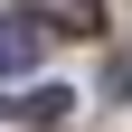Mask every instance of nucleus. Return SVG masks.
Returning <instances> with one entry per match:
<instances>
[{"label": "nucleus", "mask_w": 132, "mask_h": 132, "mask_svg": "<svg viewBox=\"0 0 132 132\" xmlns=\"http://www.w3.org/2000/svg\"><path fill=\"white\" fill-rule=\"evenodd\" d=\"M38 47H47V28L28 19V10H10V19H0V76H28Z\"/></svg>", "instance_id": "1"}, {"label": "nucleus", "mask_w": 132, "mask_h": 132, "mask_svg": "<svg viewBox=\"0 0 132 132\" xmlns=\"http://www.w3.org/2000/svg\"><path fill=\"white\" fill-rule=\"evenodd\" d=\"M28 19H38V28H57V38H85V28L104 19V0H28Z\"/></svg>", "instance_id": "2"}, {"label": "nucleus", "mask_w": 132, "mask_h": 132, "mask_svg": "<svg viewBox=\"0 0 132 132\" xmlns=\"http://www.w3.org/2000/svg\"><path fill=\"white\" fill-rule=\"evenodd\" d=\"M10 104L28 113V132H38V123H66V104H76V94H66V85H28V94H10Z\"/></svg>", "instance_id": "3"}, {"label": "nucleus", "mask_w": 132, "mask_h": 132, "mask_svg": "<svg viewBox=\"0 0 132 132\" xmlns=\"http://www.w3.org/2000/svg\"><path fill=\"white\" fill-rule=\"evenodd\" d=\"M0 132H28V113H19V104H0Z\"/></svg>", "instance_id": "4"}]
</instances>
